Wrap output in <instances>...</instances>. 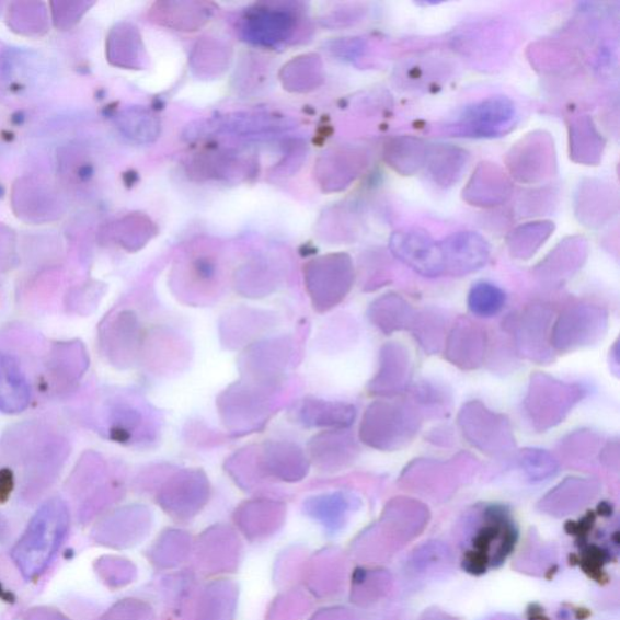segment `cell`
I'll use <instances>...</instances> for the list:
<instances>
[{"mask_svg":"<svg viewBox=\"0 0 620 620\" xmlns=\"http://www.w3.org/2000/svg\"><path fill=\"white\" fill-rule=\"evenodd\" d=\"M70 527V510L61 498H51L32 516L26 530L11 550L14 564L26 581L47 571Z\"/></svg>","mask_w":620,"mask_h":620,"instance_id":"cell-1","label":"cell"},{"mask_svg":"<svg viewBox=\"0 0 620 620\" xmlns=\"http://www.w3.org/2000/svg\"><path fill=\"white\" fill-rule=\"evenodd\" d=\"M422 421V413L416 406L398 401H377L365 413L361 438L376 450L395 452L416 438Z\"/></svg>","mask_w":620,"mask_h":620,"instance_id":"cell-2","label":"cell"},{"mask_svg":"<svg viewBox=\"0 0 620 620\" xmlns=\"http://www.w3.org/2000/svg\"><path fill=\"white\" fill-rule=\"evenodd\" d=\"M587 394V388L582 384L535 374L524 399L526 416L537 432L544 433L564 422Z\"/></svg>","mask_w":620,"mask_h":620,"instance_id":"cell-3","label":"cell"},{"mask_svg":"<svg viewBox=\"0 0 620 620\" xmlns=\"http://www.w3.org/2000/svg\"><path fill=\"white\" fill-rule=\"evenodd\" d=\"M458 426L467 441L482 453L497 457L515 449L510 421L491 411L481 401H469L458 415Z\"/></svg>","mask_w":620,"mask_h":620,"instance_id":"cell-4","label":"cell"},{"mask_svg":"<svg viewBox=\"0 0 620 620\" xmlns=\"http://www.w3.org/2000/svg\"><path fill=\"white\" fill-rule=\"evenodd\" d=\"M608 330V313L597 305H577L562 312L551 328V346L571 353L596 346Z\"/></svg>","mask_w":620,"mask_h":620,"instance_id":"cell-5","label":"cell"},{"mask_svg":"<svg viewBox=\"0 0 620 620\" xmlns=\"http://www.w3.org/2000/svg\"><path fill=\"white\" fill-rule=\"evenodd\" d=\"M518 123V111L508 97L496 96L467 106L446 126L447 133L472 139H492L510 133Z\"/></svg>","mask_w":620,"mask_h":620,"instance_id":"cell-6","label":"cell"},{"mask_svg":"<svg viewBox=\"0 0 620 620\" xmlns=\"http://www.w3.org/2000/svg\"><path fill=\"white\" fill-rule=\"evenodd\" d=\"M390 251L422 277L439 278L444 275V256L440 241L420 228L400 229L393 233Z\"/></svg>","mask_w":620,"mask_h":620,"instance_id":"cell-7","label":"cell"},{"mask_svg":"<svg viewBox=\"0 0 620 620\" xmlns=\"http://www.w3.org/2000/svg\"><path fill=\"white\" fill-rule=\"evenodd\" d=\"M553 313L544 306L536 305L527 308L515 326V343L519 353L528 360L539 365L554 361V349L551 346V328Z\"/></svg>","mask_w":620,"mask_h":620,"instance_id":"cell-8","label":"cell"},{"mask_svg":"<svg viewBox=\"0 0 620 620\" xmlns=\"http://www.w3.org/2000/svg\"><path fill=\"white\" fill-rule=\"evenodd\" d=\"M445 358L458 369L472 371L484 364L487 353V335L473 320L458 318L445 340Z\"/></svg>","mask_w":620,"mask_h":620,"instance_id":"cell-9","label":"cell"},{"mask_svg":"<svg viewBox=\"0 0 620 620\" xmlns=\"http://www.w3.org/2000/svg\"><path fill=\"white\" fill-rule=\"evenodd\" d=\"M444 275L466 277L484 268L491 256L487 240L474 232H458L440 241Z\"/></svg>","mask_w":620,"mask_h":620,"instance_id":"cell-10","label":"cell"},{"mask_svg":"<svg viewBox=\"0 0 620 620\" xmlns=\"http://www.w3.org/2000/svg\"><path fill=\"white\" fill-rule=\"evenodd\" d=\"M412 377L409 349L398 342L386 343L380 354V369L370 390L376 395L395 397L406 392Z\"/></svg>","mask_w":620,"mask_h":620,"instance_id":"cell-11","label":"cell"},{"mask_svg":"<svg viewBox=\"0 0 620 620\" xmlns=\"http://www.w3.org/2000/svg\"><path fill=\"white\" fill-rule=\"evenodd\" d=\"M31 403L26 374L13 355L0 352V412L18 415Z\"/></svg>","mask_w":620,"mask_h":620,"instance_id":"cell-12","label":"cell"},{"mask_svg":"<svg viewBox=\"0 0 620 620\" xmlns=\"http://www.w3.org/2000/svg\"><path fill=\"white\" fill-rule=\"evenodd\" d=\"M587 245L583 239L564 241L537 268V277L549 286L564 284L583 266Z\"/></svg>","mask_w":620,"mask_h":620,"instance_id":"cell-13","label":"cell"},{"mask_svg":"<svg viewBox=\"0 0 620 620\" xmlns=\"http://www.w3.org/2000/svg\"><path fill=\"white\" fill-rule=\"evenodd\" d=\"M417 310L413 308L404 297L397 294H388L371 305L369 317L378 329L386 335H393L400 331H411Z\"/></svg>","mask_w":620,"mask_h":620,"instance_id":"cell-14","label":"cell"},{"mask_svg":"<svg viewBox=\"0 0 620 620\" xmlns=\"http://www.w3.org/2000/svg\"><path fill=\"white\" fill-rule=\"evenodd\" d=\"M468 185L464 195L467 200L475 203L474 205H498L507 199L510 193L507 177L492 164H481Z\"/></svg>","mask_w":620,"mask_h":620,"instance_id":"cell-15","label":"cell"},{"mask_svg":"<svg viewBox=\"0 0 620 620\" xmlns=\"http://www.w3.org/2000/svg\"><path fill=\"white\" fill-rule=\"evenodd\" d=\"M426 164L436 183L440 186H451L461 177L467 164V153L452 146L429 147Z\"/></svg>","mask_w":620,"mask_h":620,"instance_id":"cell-16","label":"cell"},{"mask_svg":"<svg viewBox=\"0 0 620 620\" xmlns=\"http://www.w3.org/2000/svg\"><path fill=\"white\" fill-rule=\"evenodd\" d=\"M429 147L413 137H400L387 146V162L403 174L418 170L426 164Z\"/></svg>","mask_w":620,"mask_h":620,"instance_id":"cell-17","label":"cell"},{"mask_svg":"<svg viewBox=\"0 0 620 620\" xmlns=\"http://www.w3.org/2000/svg\"><path fill=\"white\" fill-rule=\"evenodd\" d=\"M446 324L447 320L443 314L435 310H423L417 312L411 332L424 351L435 354L440 352L445 344Z\"/></svg>","mask_w":620,"mask_h":620,"instance_id":"cell-18","label":"cell"},{"mask_svg":"<svg viewBox=\"0 0 620 620\" xmlns=\"http://www.w3.org/2000/svg\"><path fill=\"white\" fill-rule=\"evenodd\" d=\"M553 231L554 226L550 222L528 223L516 229L509 239L512 255L520 260L530 259Z\"/></svg>","mask_w":620,"mask_h":620,"instance_id":"cell-19","label":"cell"},{"mask_svg":"<svg viewBox=\"0 0 620 620\" xmlns=\"http://www.w3.org/2000/svg\"><path fill=\"white\" fill-rule=\"evenodd\" d=\"M507 302V296L497 285L480 282L473 285L468 295L470 312L478 318L490 319L498 315Z\"/></svg>","mask_w":620,"mask_h":620,"instance_id":"cell-20","label":"cell"},{"mask_svg":"<svg viewBox=\"0 0 620 620\" xmlns=\"http://www.w3.org/2000/svg\"><path fill=\"white\" fill-rule=\"evenodd\" d=\"M519 466L532 482H541L553 478L559 472L558 459L541 449H525L519 453Z\"/></svg>","mask_w":620,"mask_h":620,"instance_id":"cell-21","label":"cell"},{"mask_svg":"<svg viewBox=\"0 0 620 620\" xmlns=\"http://www.w3.org/2000/svg\"><path fill=\"white\" fill-rule=\"evenodd\" d=\"M15 7L9 15V21L16 31L41 34L47 27V14H45V9L41 4L22 3Z\"/></svg>","mask_w":620,"mask_h":620,"instance_id":"cell-22","label":"cell"},{"mask_svg":"<svg viewBox=\"0 0 620 620\" xmlns=\"http://www.w3.org/2000/svg\"><path fill=\"white\" fill-rule=\"evenodd\" d=\"M445 393V390L427 382L416 386L412 390L413 400H415L417 405L423 407L447 406V394Z\"/></svg>","mask_w":620,"mask_h":620,"instance_id":"cell-23","label":"cell"},{"mask_svg":"<svg viewBox=\"0 0 620 620\" xmlns=\"http://www.w3.org/2000/svg\"><path fill=\"white\" fill-rule=\"evenodd\" d=\"M53 14L56 26L70 27L83 15L85 3H54Z\"/></svg>","mask_w":620,"mask_h":620,"instance_id":"cell-24","label":"cell"},{"mask_svg":"<svg viewBox=\"0 0 620 620\" xmlns=\"http://www.w3.org/2000/svg\"><path fill=\"white\" fill-rule=\"evenodd\" d=\"M25 620H71L50 608H37L27 615Z\"/></svg>","mask_w":620,"mask_h":620,"instance_id":"cell-25","label":"cell"},{"mask_svg":"<svg viewBox=\"0 0 620 620\" xmlns=\"http://www.w3.org/2000/svg\"><path fill=\"white\" fill-rule=\"evenodd\" d=\"M0 599L10 602L14 600V597L10 593L3 590L2 585H0Z\"/></svg>","mask_w":620,"mask_h":620,"instance_id":"cell-26","label":"cell"}]
</instances>
